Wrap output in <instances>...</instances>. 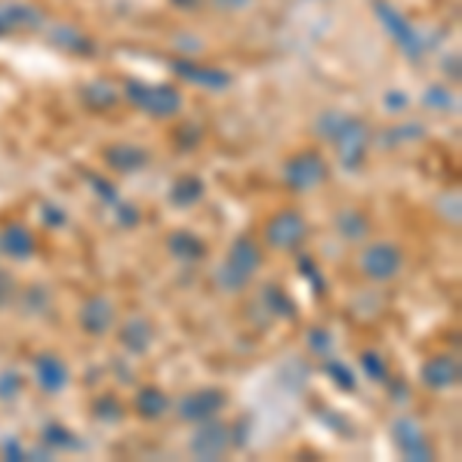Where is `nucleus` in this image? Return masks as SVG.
I'll return each instance as SVG.
<instances>
[{
  "label": "nucleus",
  "instance_id": "f257e3e1",
  "mask_svg": "<svg viewBox=\"0 0 462 462\" xmlns=\"http://www.w3.org/2000/svg\"><path fill=\"white\" fill-rule=\"evenodd\" d=\"M315 133L327 139L339 154V163L346 170H361L367 161V152L374 145V133L364 117L342 115V111H324L315 121Z\"/></svg>",
  "mask_w": 462,
  "mask_h": 462
},
{
  "label": "nucleus",
  "instance_id": "f03ea898",
  "mask_svg": "<svg viewBox=\"0 0 462 462\" xmlns=\"http://www.w3.org/2000/svg\"><path fill=\"white\" fill-rule=\"evenodd\" d=\"M259 268H263V247L250 235L235 237L222 265L216 268V287L228 296L244 293L250 287V281L259 274Z\"/></svg>",
  "mask_w": 462,
  "mask_h": 462
},
{
  "label": "nucleus",
  "instance_id": "7ed1b4c3",
  "mask_svg": "<svg viewBox=\"0 0 462 462\" xmlns=\"http://www.w3.org/2000/svg\"><path fill=\"white\" fill-rule=\"evenodd\" d=\"M124 96L133 108H139L148 117H158V121H170V117L182 115L185 108L182 93L173 84H145V80L126 78Z\"/></svg>",
  "mask_w": 462,
  "mask_h": 462
},
{
  "label": "nucleus",
  "instance_id": "20e7f679",
  "mask_svg": "<svg viewBox=\"0 0 462 462\" xmlns=\"http://www.w3.org/2000/svg\"><path fill=\"white\" fill-rule=\"evenodd\" d=\"M281 179L293 195H309L318 185H324L330 179V163L318 148H302V152L290 154L281 167Z\"/></svg>",
  "mask_w": 462,
  "mask_h": 462
},
{
  "label": "nucleus",
  "instance_id": "39448f33",
  "mask_svg": "<svg viewBox=\"0 0 462 462\" xmlns=\"http://www.w3.org/2000/svg\"><path fill=\"white\" fill-rule=\"evenodd\" d=\"M357 272L374 284H389L404 272V250L392 241H370L357 253Z\"/></svg>",
  "mask_w": 462,
  "mask_h": 462
},
{
  "label": "nucleus",
  "instance_id": "423d86ee",
  "mask_svg": "<svg viewBox=\"0 0 462 462\" xmlns=\"http://www.w3.org/2000/svg\"><path fill=\"white\" fill-rule=\"evenodd\" d=\"M305 237H309V219L296 207L268 216L263 226V241L278 253H296L305 244Z\"/></svg>",
  "mask_w": 462,
  "mask_h": 462
},
{
  "label": "nucleus",
  "instance_id": "0eeeda50",
  "mask_svg": "<svg viewBox=\"0 0 462 462\" xmlns=\"http://www.w3.org/2000/svg\"><path fill=\"white\" fill-rule=\"evenodd\" d=\"M226 407H228V394L222 389H216V385H204V389H195L176 401V416L182 422L198 426V422L219 416Z\"/></svg>",
  "mask_w": 462,
  "mask_h": 462
},
{
  "label": "nucleus",
  "instance_id": "6e6552de",
  "mask_svg": "<svg viewBox=\"0 0 462 462\" xmlns=\"http://www.w3.org/2000/svg\"><path fill=\"white\" fill-rule=\"evenodd\" d=\"M392 438L404 459H410V462L435 459V447H431L426 429H422L413 416H398V420L392 422Z\"/></svg>",
  "mask_w": 462,
  "mask_h": 462
},
{
  "label": "nucleus",
  "instance_id": "1a4fd4ad",
  "mask_svg": "<svg viewBox=\"0 0 462 462\" xmlns=\"http://www.w3.org/2000/svg\"><path fill=\"white\" fill-rule=\"evenodd\" d=\"M228 447H231V429L226 422L216 420V416L213 420L198 422V431L189 441L191 457H198V459H222L228 453Z\"/></svg>",
  "mask_w": 462,
  "mask_h": 462
},
{
  "label": "nucleus",
  "instance_id": "9d476101",
  "mask_svg": "<svg viewBox=\"0 0 462 462\" xmlns=\"http://www.w3.org/2000/svg\"><path fill=\"white\" fill-rule=\"evenodd\" d=\"M115 320H117L115 302H111L106 293H93V296H87V300L80 302L78 324H80V330H84L87 337H93V339L106 337V333H111V327H115Z\"/></svg>",
  "mask_w": 462,
  "mask_h": 462
},
{
  "label": "nucleus",
  "instance_id": "9b49d317",
  "mask_svg": "<svg viewBox=\"0 0 462 462\" xmlns=\"http://www.w3.org/2000/svg\"><path fill=\"white\" fill-rule=\"evenodd\" d=\"M459 376H462V367H459V357L457 355H431L426 357L420 370V379L429 392H450L459 385Z\"/></svg>",
  "mask_w": 462,
  "mask_h": 462
},
{
  "label": "nucleus",
  "instance_id": "f8f14e48",
  "mask_svg": "<svg viewBox=\"0 0 462 462\" xmlns=\"http://www.w3.org/2000/svg\"><path fill=\"white\" fill-rule=\"evenodd\" d=\"M32 367H34V383H37V389H41L43 394H62L65 389H69L71 370H69V364H65L59 355H53V352L34 355Z\"/></svg>",
  "mask_w": 462,
  "mask_h": 462
},
{
  "label": "nucleus",
  "instance_id": "ddd939ff",
  "mask_svg": "<svg viewBox=\"0 0 462 462\" xmlns=\"http://www.w3.org/2000/svg\"><path fill=\"white\" fill-rule=\"evenodd\" d=\"M102 161H106L108 170L121 176H133V173H143L152 161L145 145H136V143H111L102 148Z\"/></svg>",
  "mask_w": 462,
  "mask_h": 462
},
{
  "label": "nucleus",
  "instance_id": "4468645a",
  "mask_svg": "<svg viewBox=\"0 0 462 462\" xmlns=\"http://www.w3.org/2000/svg\"><path fill=\"white\" fill-rule=\"evenodd\" d=\"M173 71L182 80H189V84H195V87L210 89V93H222V89L231 87V74L228 71L216 69V65H200V62H195V59H185V56L176 59Z\"/></svg>",
  "mask_w": 462,
  "mask_h": 462
},
{
  "label": "nucleus",
  "instance_id": "2eb2a0df",
  "mask_svg": "<svg viewBox=\"0 0 462 462\" xmlns=\"http://www.w3.org/2000/svg\"><path fill=\"white\" fill-rule=\"evenodd\" d=\"M43 25V13L32 4H19V0H6L0 4V37L4 34H19V32H34Z\"/></svg>",
  "mask_w": 462,
  "mask_h": 462
},
{
  "label": "nucleus",
  "instance_id": "dca6fc26",
  "mask_svg": "<svg viewBox=\"0 0 462 462\" xmlns=\"http://www.w3.org/2000/svg\"><path fill=\"white\" fill-rule=\"evenodd\" d=\"M117 342H121L124 352L130 355H148L154 346V324L145 315H130L117 330Z\"/></svg>",
  "mask_w": 462,
  "mask_h": 462
},
{
  "label": "nucleus",
  "instance_id": "f3484780",
  "mask_svg": "<svg viewBox=\"0 0 462 462\" xmlns=\"http://www.w3.org/2000/svg\"><path fill=\"white\" fill-rule=\"evenodd\" d=\"M0 253L10 259H32L37 253V237L34 231L25 226V222H6L4 228H0Z\"/></svg>",
  "mask_w": 462,
  "mask_h": 462
},
{
  "label": "nucleus",
  "instance_id": "a211bd4d",
  "mask_svg": "<svg viewBox=\"0 0 462 462\" xmlns=\"http://www.w3.org/2000/svg\"><path fill=\"white\" fill-rule=\"evenodd\" d=\"M374 10L379 13V19H383V25L389 28V32L398 37V47L404 50L407 56H420V50H422V41H420V34L413 32V28L407 25L404 19L398 16V13L392 10L385 0H376L374 4Z\"/></svg>",
  "mask_w": 462,
  "mask_h": 462
},
{
  "label": "nucleus",
  "instance_id": "6ab92c4d",
  "mask_svg": "<svg viewBox=\"0 0 462 462\" xmlns=\"http://www.w3.org/2000/svg\"><path fill=\"white\" fill-rule=\"evenodd\" d=\"M170 407H173L170 404V394L163 389H158V385H143V389L136 392V398H133V413L145 422L163 420Z\"/></svg>",
  "mask_w": 462,
  "mask_h": 462
},
{
  "label": "nucleus",
  "instance_id": "aec40b11",
  "mask_svg": "<svg viewBox=\"0 0 462 462\" xmlns=\"http://www.w3.org/2000/svg\"><path fill=\"white\" fill-rule=\"evenodd\" d=\"M337 235L342 237L346 244H364L370 237V219L367 213L355 210V207H346V210L337 213Z\"/></svg>",
  "mask_w": 462,
  "mask_h": 462
},
{
  "label": "nucleus",
  "instance_id": "412c9836",
  "mask_svg": "<svg viewBox=\"0 0 462 462\" xmlns=\"http://www.w3.org/2000/svg\"><path fill=\"white\" fill-rule=\"evenodd\" d=\"M50 43L71 56H93L96 53V43L89 41L84 32H78L74 25H56L53 32H50Z\"/></svg>",
  "mask_w": 462,
  "mask_h": 462
},
{
  "label": "nucleus",
  "instance_id": "4be33fe9",
  "mask_svg": "<svg viewBox=\"0 0 462 462\" xmlns=\"http://www.w3.org/2000/svg\"><path fill=\"white\" fill-rule=\"evenodd\" d=\"M167 250L173 253L179 263H200V259H207V244L200 241L195 231H173V235L167 237Z\"/></svg>",
  "mask_w": 462,
  "mask_h": 462
},
{
  "label": "nucleus",
  "instance_id": "5701e85b",
  "mask_svg": "<svg viewBox=\"0 0 462 462\" xmlns=\"http://www.w3.org/2000/svg\"><path fill=\"white\" fill-rule=\"evenodd\" d=\"M207 195V182L195 173L189 176H179L173 182V189H170V204L173 207H195L200 204Z\"/></svg>",
  "mask_w": 462,
  "mask_h": 462
},
{
  "label": "nucleus",
  "instance_id": "b1692460",
  "mask_svg": "<svg viewBox=\"0 0 462 462\" xmlns=\"http://www.w3.org/2000/svg\"><path fill=\"white\" fill-rule=\"evenodd\" d=\"M80 99H84V106L89 111H108V108L117 106L121 93H117L111 80H93V84H87L84 89H80Z\"/></svg>",
  "mask_w": 462,
  "mask_h": 462
},
{
  "label": "nucleus",
  "instance_id": "393cba45",
  "mask_svg": "<svg viewBox=\"0 0 462 462\" xmlns=\"http://www.w3.org/2000/svg\"><path fill=\"white\" fill-rule=\"evenodd\" d=\"M263 302L268 305V311L272 315H281V318H287V320H293L296 318V305L293 300L284 293V287H278V284H265L263 287Z\"/></svg>",
  "mask_w": 462,
  "mask_h": 462
},
{
  "label": "nucleus",
  "instance_id": "a878e982",
  "mask_svg": "<svg viewBox=\"0 0 462 462\" xmlns=\"http://www.w3.org/2000/svg\"><path fill=\"white\" fill-rule=\"evenodd\" d=\"M361 367H364V374H367L370 383H376V385L392 383L389 364H385V357L379 355L376 348H364V352H361Z\"/></svg>",
  "mask_w": 462,
  "mask_h": 462
},
{
  "label": "nucleus",
  "instance_id": "bb28decb",
  "mask_svg": "<svg viewBox=\"0 0 462 462\" xmlns=\"http://www.w3.org/2000/svg\"><path fill=\"white\" fill-rule=\"evenodd\" d=\"M93 416L99 422H106V426H117L126 416V407L121 404L117 394H102V398L93 401Z\"/></svg>",
  "mask_w": 462,
  "mask_h": 462
},
{
  "label": "nucleus",
  "instance_id": "cd10ccee",
  "mask_svg": "<svg viewBox=\"0 0 462 462\" xmlns=\"http://www.w3.org/2000/svg\"><path fill=\"white\" fill-rule=\"evenodd\" d=\"M324 374L327 379H330L337 389L342 392H357V376H355V370L348 367L346 361H337V357H327L324 361Z\"/></svg>",
  "mask_w": 462,
  "mask_h": 462
},
{
  "label": "nucleus",
  "instance_id": "c85d7f7f",
  "mask_svg": "<svg viewBox=\"0 0 462 462\" xmlns=\"http://www.w3.org/2000/svg\"><path fill=\"white\" fill-rule=\"evenodd\" d=\"M41 438H43V444L47 447H56V450H78L80 441L71 435L65 426H59V422H47L41 431Z\"/></svg>",
  "mask_w": 462,
  "mask_h": 462
},
{
  "label": "nucleus",
  "instance_id": "c756f323",
  "mask_svg": "<svg viewBox=\"0 0 462 462\" xmlns=\"http://www.w3.org/2000/svg\"><path fill=\"white\" fill-rule=\"evenodd\" d=\"M200 143H204V126L200 124H182L179 130L173 133V145L179 148V152H198Z\"/></svg>",
  "mask_w": 462,
  "mask_h": 462
},
{
  "label": "nucleus",
  "instance_id": "7c9ffc66",
  "mask_svg": "<svg viewBox=\"0 0 462 462\" xmlns=\"http://www.w3.org/2000/svg\"><path fill=\"white\" fill-rule=\"evenodd\" d=\"M426 126L422 124H404V126H392L389 133H385V143L383 145H404V143H420V139H426Z\"/></svg>",
  "mask_w": 462,
  "mask_h": 462
},
{
  "label": "nucleus",
  "instance_id": "2f4dec72",
  "mask_svg": "<svg viewBox=\"0 0 462 462\" xmlns=\"http://www.w3.org/2000/svg\"><path fill=\"white\" fill-rule=\"evenodd\" d=\"M47 309H50V290L43 284H34L22 293V311H28V315H43Z\"/></svg>",
  "mask_w": 462,
  "mask_h": 462
},
{
  "label": "nucleus",
  "instance_id": "473e14b6",
  "mask_svg": "<svg viewBox=\"0 0 462 462\" xmlns=\"http://www.w3.org/2000/svg\"><path fill=\"white\" fill-rule=\"evenodd\" d=\"M25 392V379H22L16 370H4L0 374V401H13Z\"/></svg>",
  "mask_w": 462,
  "mask_h": 462
},
{
  "label": "nucleus",
  "instance_id": "72a5a7b5",
  "mask_svg": "<svg viewBox=\"0 0 462 462\" xmlns=\"http://www.w3.org/2000/svg\"><path fill=\"white\" fill-rule=\"evenodd\" d=\"M300 274L305 281L311 284V290H315V296H324V278H320V272H318V263L311 256H300Z\"/></svg>",
  "mask_w": 462,
  "mask_h": 462
},
{
  "label": "nucleus",
  "instance_id": "f704fd0d",
  "mask_svg": "<svg viewBox=\"0 0 462 462\" xmlns=\"http://www.w3.org/2000/svg\"><path fill=\"white\" fill-rule=\"evenodd\" d=\"M87 182L93 185L96 198H99V200H106L108 207H117V204H121V200H117V191H115V185H111L108 179H102V176H96V173H87Z\"/></svg>",
  "mask_w": 462,
  "mask_h": 462
},
{
  "label": "nucleus",
  "instance_id": "c9c22d12",
  "mask_svg": "<svg viewBox=\"0 0 462 462\" xmlns=\"http://www.w3.org/2000/svg\"><path fill=\"white\" fill-rule=\"evenodd\" d=\"M305 342H309L311 352H315V355H324V357H327V352H330V348H333L330 330H320V327H311L309 337H305Z\"/></svg>",
  "mask_w": 462,
  "mask_h": 462
},
{
  "label": "nucleus",
  "instance_id": "e433bc0d",
  "mask_svg": "<svg viewBox=\"0 0 462 462\" xmlns=\"http://www.w3.org/2000/svg\"><path fill=\"white\" fill-rule=\"evenodd\" d=\"M43 222H47L50 228H65V222H69V216H65L62 207H56V204H43Z\"/></svg>",
  "mask_w": 462,
  "mask_h": 462
},
{
  "label": "nucleus",
  "instance_id": "4c0bfd02",
  "mask_svg": "<svg viewBox=\"0 0 462 462\" xmlns=\"http://www.w3.org/2000/svg\"><path fill=\"white\" fill-rule=\"evenodd\" d=\"M117 222H121L124 228H136L139 226V219H143V216H139V207H133V204H117Z\"/></svg>",
  "mask_w": 462,
  "mask_h": 462
},
{
  "label": "nucleus",
  "instance_id": "58836bf2",
  "mask_svg": "<svg viewBox=\"0 0 462 462\" xmlns=\"http://www.w3.org/2000/svg\"><path fill=\"white\" fill-rule=\"evenodd\" d=\"M13 296H16V281H13L10 272H4V268H0V309H4Z\"/></svg>",
  "mask_w": 462,
  "mask_h": 462
},
{
  "label": "nucleus",
  "instance_id": "ea45409f",
  "mask_svg": "<svg viewBox=\"0 0 462 462\" xmlns=\"http://www.w3.org/2000/svg\"><path fill=\"white\" fill-rule=\"evenodd\" d=\"M210 4L219 13H241V10H247V6L256 4V0H210Z\"/></svg>",
  "mask_w": 462,
  "mask_h": 462
},
{
  "label": "nucleus",
  "instance_id": "a19ab883",
  "mask_svg": "<svg viewBox=\"0 0 462 462\" xmlns=\"http://www.w3.org/2000/svg\"><path fill=\"white\" fill-rule=\"evenodd\" d=\"M426 106H435V108H450V93L441 87H431L426 93Z\"/></svg>",
  "mask_w": 462,
  "mask_h": 462
},
{
  "label": "nucleus",
  "instance_id": "79ce46f5",
  "mask_svg": "<svg viewBox=\"0 0 462 462\" xmlns=\"http://www.w3.org/2000/svg\"><path fill=\"white\" fill-rule=\"evenodd\" d=\"M4 453H6V457H10V459H25V450H22V447L16 444V441H10V444H4Z\"/></svg>",
  "mask_w": 462,
  "mask_h": 462
},
{
  "label": "nucleus",
  "instance_id": "37998d69",
  "mask_svg": "<svg viewBox=\"0 0 462 462\" xmlns=\"http://www.w3.org/2000/svg\"><path fill=\"white\" fill-rule=\"evenodd\" d=\"M173 4L179 6V10H195V6L200 4V0H173Z\"/></svg>",
  "mask_w": 462,
  "mask_h": 462
}]
</instances>
